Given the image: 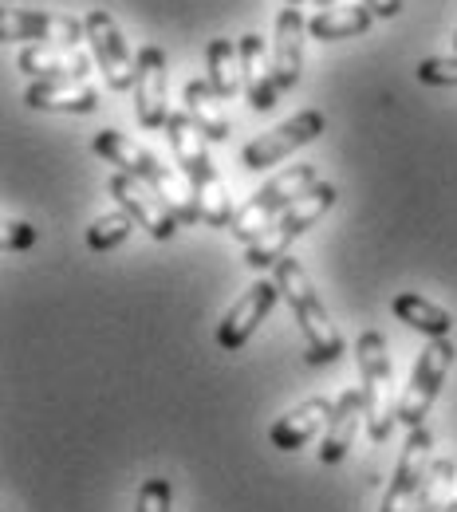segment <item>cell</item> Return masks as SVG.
Listing matches in <instances>:
<instances>
[{"mask_svg": "<svg viewBox=\"0 0 457 512\" xmlns=\"http://www.w3.org/2000/svg\"><path fill=\"white\" fill-rule=\"evenodd\" d=\"M154 193L166 201V209L178 217V221H186V225H194L201 221V209H197V197H194V186H190V178L186 174H174L170 166H162L158 174H154Z\"/></svg>", "mask_w": 457, "mask_h": 512, "instance_id": "484cf974", "label": "cell"}, {"mask_svg": "<svg viewBox=\"0 0 457 512\" xmlns=\"http://www.w3.org/2000/svg\"><path fill=\"white\" fill-rule=\"evenodd\" d=\"M324 130H327V119L320 111H300V115H292L288 123H280V127H272L268 134H261V138H253V142L241 150V166H245V170H268V166L284 162L288 154H296L300 146L316 142Z\"/></svg>", "mask_w": 457, "mask_h": 512, "instance_id": "ba28073f", "label": "cell"}, {"mask_svg": "<svg viewBox=\"0 0 457 512\" xmlns=\"http://www.w3.org/2000/svg\"><path fill=\"white\" fill-rule=\"evenodd\" d=\"M24 103L32 111H56V115H91L99 107V91L83 79H36L24 91Z\"/></svg>", "mask_w": 457, "mask_h": 512, "instance_id": "9a60e30c", "label": "cell"}, {"mask_svg": "<svg viewBox=\"0 0 457 512\" xmlns=\"http://www.w3.org/2000/svg\"><path fill=\"white\" fill-rule=\"evenodd\" d=\"M0 40L20 44V40H40V44H60V48H79L87 40V24L60 12H40V8H4L0 16Z\"/></svg>", "mask_w": 457, "mask_h": 512, "instance_id": "9c48e42d", "label": "cell"}, {"mask_svg": "<svg viewBox=\"0 0 457 512\" xmlns=\"http://www.w3.org/2000/svg\"><path fill=\"white\" fill-rule=\"evenodd\" d=\"M391 312L398 316V323H406L430 339H450V331H454V316L418 292H398L391 300Z\"/></svg>", "mask_w": 457, "mask_h": 512, "instance_id": "ffe728a7", "label": "cell"}, {"mask_svg": "<svg viewBox=\"0 0 457 512\" xmlns=\"http://www.w3.org/2000/svg\"><path fill=\"white\" fill-rule=\"evenodd\" d=\"M107 193L131 213L138 221V229H146L154 241H170L178 233V217L166 209V201L154 193V186H146L142 178H131V174H115L107 182Z\"/></svg>", "mask_w": 457, "mask_h": 512, "instance_id": "8fae6325", "label": "cell"}, {"mask_svg": "<svg viewBox=\"0 0 457 512\" xmlns=\"http://www.w3.org/2000/svg\"><path fill=\"white\" fill-rule=\"evenodd\" d=\"M95 154H103L111 166H119V174H131V178H142V182H154V174L162 170V162L142 146V142H134L127 134H119V130H99L95 134Z\"/></svg>", "mask_w": 457, "mask_h": 512, "instance_id": "ac0fdd59", "label": "cell"}, {"mask_svg": "<svg viewBox=\"0 0 457 512\" xmlns=\"http://www.w3.org/2000/svg\"><path fill=\"white\" fill-rule=\"evenodd\" d=\"M331 414H335V402L331 398H304L300 406H292L284 418L272 422L268 442H272V449H284V453L304 449L320 430H327Z\"/></svg>", "mask_w": 457, "mask_h": 512, "instance_id": "5bb4252c", "label": "cell"}, {"mask_svg": "<svg viewBox=\"0 0 457 512\" xmlns=\"http://www.w3.org/2000/svg\"><path fill=\"white\" fill-rule=\"evenodd\" d=\"M28 245H36V229L24 225V221H12L8 233H4V249L12 253V249H28Z\"/></svg>", "mask_w": 457, "mask_h": 512, "instance_id": "f546056e", "label": "cell"}, {"mask_svg": "<svg viewBox=\"0 0 457 512\" xmlns=\"http://www.w3.org/2000/svg\"><path fill=\"white\" fill-rule=\"evenodd\" d=\"M371 20H375V12L359 0V4H343V8H327V12H316L312 20H308V32L316 36V40H351V36H363L367 28H371Z\"/></svg>", "mask_w": 457, "mask_h": 512, "instance_id": "603a6c76", "label": "cell"}, {"mask_svg": "<svg viewBox=\"0 0 457 512\" xmlns=\"http://www.w3.org/2000/svg\"><path fill=\"white\" fill-rule=\"evenodd\" d=\"M359 418H363V390L351 386L335 398V414L324 430V446H320V461L324 465H339L347 457V449L355 442V430H359Z\"/></svg>", "mask_w": 457, "mask_h": 512, "instance_id": "e0dca14e", "label": "cell"}, {"mask_svg": "<svg viewBox=\"0 0 457 512\" xmlns=\"http://www.w3.org/2000/svg\"><path fill=\"white\" fill-rule=\"evenodd\" d=\"M304 16L300 8H284L276 16V36H272V75H276V87L280 91H292L300 83V71H304Z\"/></svg>", "mask_w": 457, "mask_h": 512, "instance_id": "4fadbf2b", "label": "cell"}, {"mask_svg": "<svg viewBox=\"0 0 457 512\" xmlns=\"http://www.w3.org/2000/svg\"><path fill=\"white\" fill-rule=\"evenodd\" d=\"M276 300H280L276 280H257L241 300H233V308L225 312V320L217 323V343H221L225 351H241V347L257 335V327L264 323V316L276 308Z\"/></svg>", "mask_w": 457, "mask_h": 512, "instance_id": "7c38bea8", "label": "cell"}, {"mask_svg": "<svg viewBox=\"0 0 457 512\" xmlns=\"http://www.w3.org/2000/svg\"><path fill=\"white\" fill-rule=\"evenodd\" d=\"M320 4V12H327V8H339V0H316Z\"/></svg>", "mask_w": 457, "mask_h": 512, "instance_id": "1f68e13d", "label": "cell"}, {"mask_svg": "<svg viewBox=\"0 0 457 512\" xmlns=\"http://www.w3.org/2000/svg\"><path fill=\"white\" fill-rule=\"evenodd\" d=\"M241 75H245V95L253 103V111H272L276 107V75H272V56H264V40L257 32L241 36Z\"/></svg>", "mask_w": 457, "mask_h": 512, "instance_id": "2e32d148", "label": "cell"}, {"mask_svg": "<svg viewBox=\"0 0 457 512\" xmlns=\"http://www.w3.org/2000/svg\"><path fill=\"white\" fill-rule=\"evenodd\" d=\"M170 505H174V489H170L166 477H150V481L138 485V505H134V512H170Z\"/></svg>", "mask_w": 457, "mask_h": 512, "instance_id": "83f0119b", "label": "cell"}, {"mask_svg": "<svg viewBox=\"0 0 457 512\" xmlns=\"http://www.w3.org/2000/svg\"><path fill=\"white\" fill-rule=\"evenodd\" d=\"M166 83H170V64L162 48H142L138 52V79H134V119L146 130H166L170 107H166Z\"/></svg>", "mask_w": 457, "mask_h": 512, "instance_id": "30bf717a", "label": "cell"}, {"mask_svg": "<svg viewBox=\"0 0 457 512\" xmlns=\"http://www.w3.org/2000/svg\"><path fill=\"white\" fill-rule=\"evenodd\" d=\"M272 280L280 288V296L288 300L292 316L304 331V343H308V363L312 367H324V363H335L343 355V335L335 331V323L327 316L324 300L312 284V276L304 272V264L296 256H284L276 268H272Z\"/></svg>", "mask_w": 457, "mask_h": 512, "instance_id": "6da1fadb", "label": "cell"}, {"mask_svg": "<svg viewBox=\"0 0 457 512\" xmlns=\"http://www.w3.org/2000/svg\"><path fill=\"white\" fill-rule=\"evenodd\" d=\"M454 48H457V32H454Z\"/></svg>", "mask_w": 457, "mask_h": 512, "instance_id": "e575fe53", "label": "cell"}, {"mask_svg": "<svg viewBox=\"0 0 457 512\" xmlns=\"http://www.w3.org/2000/svg\"><path fill=\"white\" fill-rule=\"evenodd\" d=\"M355 363H359V390H363V418H367V434L371 442H387L398 422V406L391 398L394 383V359L391 347L379 331H363L355 339Z\"/></svg>", "mask_w": 457, "mask_h": 512, "instance_id": "7a4b0ae2", "label": "cell"}, {"mask_svg": "<svg viewBox=\"0 0 457 512\" xmlns=\"http://www.w3.org/2000/svg\"><path fill=\"white\" fill-rule=\"evenodd\" d=\"M288 4H292V8H300V4H304V0H288Z\"/></svg>", "mask_w": 457, "mask_h": 512, "instance_id": "836d02e7", "label": "cell"}, {"mask_svg": "<svg viewBox=\"0 0 457 512\" xmlns=\"http://www.w3.org/2000/svg\"><path fill=\"white\" fill-rule=\"evenodd\" d=\"M335 197H339V190L331 186V182H316L312 190L304 193L292 209H284L272 225H268V233H264L257 245H249V253H245V264L249 268H257V272H264V268H276L284 256H288V249H292V241L296 237H304L320 217H324L327 209L335 205Z\"/></svg>", "mask_w": 457, "mask_h": 512, "instance_id": "277c9868", "label": "cell"}, {"mask_svg": "<svg viewBox=\"0 0 457 512\" xmlns=\"http://www.w3.org/2000/svg\"><path fill=\"white\" fill-rule=\"evenodd\" d=\"M166 142H170V150H174V162L182 166V174L190 178L197 174L201 166H209V150H205V134L194 127V119L186 115V111H174L170 119H166Z\"/></svg>", "mask_w": 457, "mask_h": 512, "instance_id": "7402d4cb", "label": "cell"}, {"mask_svg": "<svg viewBox=\"0 0 457 512\" xmlns=\"http://www.w3.org/2000/svg\"><path fill=\"white\" fill-rule=\"evenodd\" d=\"M418 83L430 87H457V56H434L418 64Z\"/></svg>", "mask_w": 457, "mask_h": 512, "instance_id": "f1b7e54d", "label": "cell"}, {"mask_svg": "<svg viewBox=\"0 0 457 512\" xmlns=\"http://www.w3.org/2000/svg\"><path fill=\"white\" fill-rule=\"evenodd\" d=\"M134 229V217L127 209H119V213H103V217H95L91 221V229H87V245L95 249V253H111V249H119L127 237H131Z\"/></svg>", "mask_w": 457, "mask_h": 512, "instance_id": "4316f807", "label": "cell"}, {"mask_svg": "<svg viewBox=\"0 0 457 512\" xmlns=\"http://www.w3.org/2000/svg\"><path fill=\"white\" fill-rule=\"evenodd\" d=\"M430 446H434V438H430L426 426L410 430V438L402 446V457H398V469H394L391 477V489L383 497V512H418L426 481H430V469H434Z\"/></svg>", "mask_w": 457, "mask_h": 512, "instance_id": "52a82bcc", "label": "cell"}, {"mask_svg": "<svg viewBox=\"0 0 457 512\" xmlns=\"http://www.w3.org/2000/svg\"><path fill=\"white\" fill-rule=\"evenodd\" d=\"M375 16H383V20H391V16H398L402 12V0H363Z\"/></svg>", "mask_w": 457, "mask_h": 512, "instance_id": "4dcf8cb0", "label": "cell"}, {"mask_svg": "<svg viewBox=\"0 0 457 512\" xmlns=\"http://www.w3.org/2000/svg\"><path fill=\"white\" fill-rule=\"evenodd\" d=\"M83 24H87L91 56H95V64H99V71H103L107 87H111V91H134L138 60L131 56V48H127V40H123L115 16H111L107 8H91Z\"/></svg>", "mask_w": 457, "mask_h": 512, "instance_id": "8992f818", "label": "cell"}, {"mask_svg": "<svg viewBox=\"0 0 457 512\" xmlns=\"http://www.w3.org/2000/svg\"><path fill=\"white\" fill-rule=\"evenodd\" d=\"M186 115L194 119V127L209 138V142H225L233 127L221 111V95L209 87V79H190L186 83Z\"/></svg>", "mask_w": 457, "mask_h": 512, "instance_id": "44dd1931", "label": "cell"}, {"mask_svg": "<svg viewBox=\"0 0 457 512\" xmlns=\"http://www.w3.org/2000/svg\"><path fill=\"white\" fill-rule=\"evenodd\" d=\"M312 186H316V166H288L284 174H276L272 182H264L261 190L253 193V197L233 213L229 233H233L241 245H257L264 233H268V225H272L284 209H292Z\"/></svg>", "mask_w": 457, "mask_h": 512, "instance_id": "3957f363", "label": "cell"}, {"mask_svg": "<svg viewBox=\"0 0 457 512\" xmlns=\"http://www.w3.org/2000/svg\"><path fill=\"white\" fill-rule=\"evenodd\" d=\"M91 60L87 52L79 48H52V44H40V48H24L20 52V71L28 75H40V79H83L91 71Z\"/></svg>", "mask_w": 457, "mask_h": 512, "instance_id": "d6986e66", "label": "cell"}, {"mask_svg": "<svg viewBox=\"0 0 457 512\" xmlns=\"http://www.w3.org/2000/svg\"><path fill=\"white\" fill-rule=\"evenodd\" d=\"M205 64H209V87L221 95V99H233L241 87H245V75H241V48H233V40H209L205 48Z\"/></svg>", "mask_w": 457, "mask_h": 512, "instance_id": "cb8c5ba5", "label": "cell"}, {"mask_svg": "<svg viewBox=\"0 0 457 512\" xmlns=\"http://www.w3.org/2000/svg\"><path fill=\"white\" fill-rule=\"evenodd\" d=\"M454 339H430L414 363V375H410V386L402 390V402H398V422L406 430H422L426 426V414L438 398V390L446 383L450 367H454Z\"/></svg>", "mask_w": 457, "mask_h": 512, "instance_id": "5b68a950", "label": "cell"}, {"mask_svg": "<svg viewBox=\"0 0 457 512\" xmlns=\"http://www.w3.org/2000/svg\"><path fill=\"white\" fill-rule=\"evenodd\" d=\"M442 512H457V497H454V501H446V509H442Z\"/></svg>", "mask_w": 457, "mask_h": 512, "instance_id": "d6a6232c", "label": "cell"}, {"mask_svg": "<svg viewBox=\"0 0 457 512\" xmlns=\"http://www.w3.org/2000/svg\"><path fill=\"white\" fill-rule=\"evenodd\" d=\"M190 186H194L197 209H201V221H205V225H213V229L233 225V205H229V193H225V186H221L213 162L201 166L197 174H190Z\"/></svg>", "mask_w": 457, "mask_h": 512, "instance_id": "d4e9b609", "label": "cell"}]
</instances>
